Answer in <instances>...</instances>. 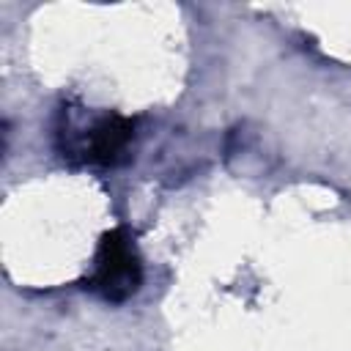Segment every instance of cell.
Instances as JSON below:
<instances>
[{"label":"cell","mask_w":351,"mask_h":351,"mask_svg":"<svg viewBox=\"0 0 351 351\" xmlns=\"http://www.w3.org/2000/svg\"><path fill=\"white\" fill-rule=\"evenodd\" d=\"M143 263L126 228H112L101 236L96 250V266L88 280L90 291L107 302H126L140 291Z\"/></svg>","instance_id":"1"},{"label":"cell","mask_w":351,"mask_h":351,"mask_svg":"<svg viewBox=\"0 0 351 351\" xmlns=\"http://www.w3.org/2000/svg\"><path fill=\"white\" fill-rule=\"evenodd\" d=\"M132 137H134V123L129 118H123V115L110 112V115L96 118L88 129H82V134H80V154L88 162L112 167V165L126 159Z\"/></svg>","instance_id":"2"}]
</instances>
